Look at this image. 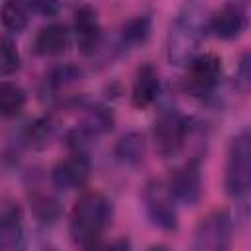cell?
Returning <instances> with one entry per match:
<instances>
[{
    "instance_id": "cell-1",
    "label": "cell",
    "mask_w": 251,
    "mask_h": 251,
    "mask_svg": "<svg viewBox=\"0 0 251 251\" xmlns=\"http://www.w3.org/2000/svg\"><path fill=\"white\" fill-rule=\"evenodd\" d=\"M208 29V14L200 4H184L167 33V59L175 67H188L198 55L200 41Z\"/></svg>"
},
{
    "instance_id": "cell-2",
    "label": "cell",
    "mask_w": 251,
    "mask_h": 251,
    "mask_svg": "<svg viewBox=\"0 0 251 251\" xmlns=\"http://www.w3.org/2000/svg\"><path fill=\"white\" fill-rule=\"evenodd\" d=\"M112 220V202L102 192H84L71 210V235L76 245L98 241Z\"/></svg>"
},
{
    "instance_id": "cell-3",
    "label": "cell",
    "mask_w": 251,
    "mask_h": 251,
    "mask_svg": "<svg viewBox=\"0 0 251 251\" xmlns=\"http://www.w3.org/2000/svg\"><path fill=\"white\" fill-rule=\"evenodd\" d=\"M226 192L231 198H245L251 188V135L241 127L227 145L226 155Z\"/></svg>"
},
{
    "instance_id": "cell-4",
    "label": "cell",
    "mask_w": 251,
    "mask_h": 251,
    "mask_svg": "<svg viewBox=\"0 0 251 251\" xmlns=\"http://www.w3.org/2000/svg\"><path fill=\"white\" fill-rule=\"evenodd\" d=\"M233 220L227 210H212L202 216L192 231L190 251H231Z\"/></svg>"
},
{
    "instance_id": "cell-5",
    "label": "cell",
    "mask_w": 251,
    "mask_h": 251,
    "mask_svg": "<svg viewBox=\"0 0 251 251\" xmlns=\"http://www.w3.org/2000/svg\"><path fill=\"white\" fill-rule=\"evenodd\" d=\"M141 202L153 226H157L163 231H175L178 227L176 204L165 180L159 178L147 180L141 190Z\"/></svg>"
},
{
    "instance_id": "cell-6",
    "label": "cell",
    "mask_w": 251,
    "mask_h": 251,
    "mask_svg": "<svg viewBox=\"0 0 251 251\" xmlns=\"http://www.w3.org/2000/svg\"><path fill=\"white\" fill-rule=\"evenodd\" d=\"M188 131H190L188 120L180 112L163 110L157 116L155 126H153V141H155L159 155H163V157L176 155L182 149Z\"/></svg>"
},
{
    "instance_id": "cell-7",
    "label": "cell",
    "mask_w": 251,
    "mask_h": 251,
    "mask_svg": "<svg viewBox=\"0 0 251 251\" xmlns=\"http://www.w3.org/2000/svg\"><path fill=\"white\" fill-rule=\"evenodd\" d=\"M222 78V59L216 53H198L186 67L184 88L192 96H208Z\"/></svg>"
},
{
    "instance_id": "cell-8",
    "label": "cell",
    "mask_w": 251,
    "mask_h": 251,
    "mask_svg": "<svg viewBox=\"0 0 251 251\" xmlns=\"http://www.w3.org/2000/svg\"><path fill=\"white\" fill-rule=\"evenodd\" d=\"M167 186L175 198V202L194 206L200 200L202 192V176H200V165L198 161H188L182 167L175 169L167 180Z\"/></svg>"
},
{
    "instance_id": "cell-9",
    "label": "cell",
    "mask_w": 251,
    "mask_h": 251,
    "mask_svg": "<svg viewBox=\"0 0 251 251\" xmlns=\"http://www.w3.org/2000/svg\"><path fill=\"white\" fill-rule=\"evenodd\" d=\"M24 247V214L12 196H0V251Z\"/></svg>"
},
{
    "instance_id": "cell-10",
    "label": "cell",
    "mask_w": 251,
    "mask_h": 251,
    "mask_svg": "<svg viewBox=\"0 0 251 251\" xmlns=\"http://www.w3.org/2000/svg\"><path fill=\"white\" fill-rule=\"evenodd\" d=\"M90 178V161L84 153H73L61 159L51 171V182L59 190H78Z\"/></svg>"
},
{
    "instance_id": "cell-11",
    "label": "cell",
    "mask_w": 251,
    "mask_h": 251,
    "mask_svg": "<svg viewBox=\"0 0 251 251\" xmlns=\"http://www.w3.org/2000/svg\"><path fill=\"white\" fill-rule=\"evenodd\" d=\"M75 35L76 47L82 55H94L102 45V27L98 14L92 6L82 4L75 12Z\"/></svg>"
},
{
    "instance_id": "cell-12",
    "label": "cell",
    "mask_w": 251,
    "mask_h": 251,
    "mask_svg": "<svg viewBox=\"0 0 251 251\" xmlns=\"http://www.w3.org/2000/svg\"><path fill=\"white\" fill-rule=\"evenodd\" d=\"M247 27V10L243 4H224L208 16V29L220 39H235Z\"/></svg>"
},
{
    "instance_id": "cell-13",
    "label": "cell",
    "mask_w": 251,
    "mask_h": 251,
    "mask_svg": "<svg viewBox=\"0 0 251 251\" xmlns=\"http://www.w3.org/2000/svg\"><path fill=\"white\" fill-rule=\"evenodd\" d=\"M159 90H161L159 71L151 63L141 65L131 84V104L135 108H147L157 100Z\"/></svg>"
},
{
    "instance_id": "cell-14",
    "label": "cell",
    "mask_w": 251,
    "mask_h": 251,
    "mask_svg": "<svg viewBox=\"0 0 251 251\" xmlns=\"http://www.w3.org/2000/svg\"><path fill=\"white\" fill-rule=\"evenodd\" d=\"M69 47V29L63 24H47L33 39V51L41 57H59Z\"/></svg>"
},
{
    "instance_id": "cell-15",
    "label": "cell",
    "mask_w": 251,
    "mask_h": 251,
    "mask_svg": "<svg viewBox=\"0 0 251 251\" xmlns=\"http://www.w3.org/2000/svg\"><path fill=\"white\" fill-rule=\"evenodd\" d=\"M27 102L25 90L12 80L0 82V116L4 118H14L18 116Z\"/></svg>"
},
{
    "instance_id": "cell-16",
    "label": "cell",
    "mask_w": 251,
    "mask_h": 251,
    "mask_svg": "<svg viewBox=\"0 0 251 251\" xmlns=\"http://www.w3.org/2000/svg\"><path fill=\"white\" fill-rule=\"evenodd\" d=\"M116 157L126 165H139L145 157V137L137 131L122 135L116 145Z\"/></svg>"
},
{
    "instance_id": "cell-17",
    "label": "cell",
    "mask_w": 251,
    "mask_h": 251,
    "mask_svg": "<svg viewBox=\"0 0 251 251\" xmlns=\"http://www.w3.org/2000/svg\"><path fill=\"white\" fill-rule=\"evenodd\" d=\"M29 202H31L35 218L41 224H55L59 220L61 208H59V202L53 194H49L45 190H33L29 194Z\"/></svg>"
},
{
    "instance_id": "cell-18",
    "label": "cell",
    "mask_w": 251,
    "mask_h": 251,
    "mask_svg": "<svg viewBox=\"0 0 251 251\" xmlns=\"http://www.w3.org/2000/svg\"><path fill=\"white\" fill-rule=\"evenodd\" d=\"M149 31H151V18L147 14H139L122 25L120 41L124 47L126 45H139L149 37Z\"/></svg>"
},
{
    "instance_id": "cell-19",
    "label": "cell",
    "mask_w": 251,
    "mask_h": 251,
    "mask_svg": "<svg viewBox=\"0 0 251 251\" xmlns=\"http://www.w3.org/2000/svg\"><path fill=\"white\" fill-rule=\"evenodd\" d=\"M0 20L8 31L18 33V31L25 29L29 14H27V8L20 2H4L0 8Z\"/></svg>"
},
{
    "instance_id": "cell-20",
    "label": "cell",
    "mask_w": 251,
    "mask_h": 251,
    "mask_svg": "<svg viewBox=\"0 0 251 251\" xmlns=\"http://www.w3.org/2000/svg\"><path fill=\"white\" fill-rule=\"evenodd\" d=\"M112 114L106 110V108H92L88 114H86V120L84 124L80 126V131L84 135H98V133H104L108 129H112Z\"/></svg>"
},
{
    "instance_id": "cell-21",
    "label": "cell",
    "mask_w": 251,
    "mask_h": 251,
    "mask_svg": "<svg viewBox=\"0 0 251 251\" xmlns=\"http://www.w3.org/2000/svg\"><path fill=\"white\" fill-rule=\"evenodd\" d=\"M20 63L22 59L14 41L8 37H0V78L14 75L20 69Z\"/></svg>"
},
{
    "instance_id": "cell-22",
    "label": "cell",
    "mask_w": 251,
    "mask_h": 251,
    "mask_svg": "<svg viewBox=\"0 0 251 251\" xmlns=\"http://www.w3.org/2000/svg\"><path fill=\"white\" fill-rule=\"evenodd\" d=\"M53 135V122L51 118H39L33 124H29L27 127V139L31 141V145L43 147L45 143H49Z\"/></svg>"
},
{
    "instance_id": "cell-23",
    "label": "cell",
    "mask_w": 251,
    "mask_h": 251,
    "mask_svg": "<svg viewBox=\"0 0 251 251\" xmlns=\"http://www.w3.org/2000/svg\"><path fill=\"white\" fill-rule=\"evenodd\" d=\"M80 251H129V241L127 239H118L112 243H106L102 239L80 245Z\"/></svg>"
},
{
    "instance_id": "cell-24",
    "label": "cell",
    "mask_w": 251,
    "mask_h": 251,
    "mask_svg": "<svg viewBox=\"0 0 251 251\" xmlns=\"http://www.w3.org/2000/svg\"><path fill=\"white\" fill-rule=\"evenodd\" d=\"M249 78H251V69H249V55L245 53L241 63H239V69H237V84L241 86V90H247L249 86Z\"/></svg>"
},
{
    "instance_id": "cell-25",
    "label": "cell",
    "mask_w": 251,
    "mask_h": 251,
    "mask_svg": "<svg viewBox=\"0 0 251 251\" xmlns=\"http://www.w3.org/2000/svg\"><path fill=\"white\" fill-rule=\"evenodd\" d=\"M31 10H39L43 16H51L55 10H57V4H49V2H35L29 6Z\"/></svg>"
},
{
    "instance_id": "cell-26",
    "label": "cell",
    "mask_w": 251,
    "mask_h": 251,
    "mask_svg": "<svg viewBox=\"0 0 251 251\" xmlns=\"http://www.w3.org/2000/svg\"><path fill=\"white\" fill-rule=\"evenodd\" d=\"M147 251H169V247H165V245H151Z\"/></svg>"
},
{
    "instance_id": "cell-27",
    "label": "cell",
    "mask_w": 251,
    "mask_h": 251,
    "mask_svg": "<svg viewBox=\"0 0 251 251\" xmlns=\"http://www.w3.org/2000/svg\"><path fill=\"white\" fill-rule=\"evenodd\" d=\"M41 251H55V249H41Z\"/></svg>"
}]
</instances>
